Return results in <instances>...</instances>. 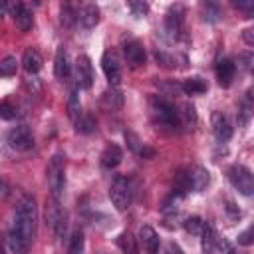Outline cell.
<instances>
[{
    "label": "cell",
    "instance_id": "obj_1",
    "mask_svg": "<svg viewBox=\"0 0 254 254\" xmlns=\"http://www.w3.org/2000/svg\"><path fill=\"white\" fill-rule=\"evenodd\" d=\"M36 222H38V208L32 196H24L14 214V224L8 234V244L14 254H26L30 244L36 236Z\"/></svg>",
    "mask_w": 254,
    "mask_h": 254
},
{
    "label": "cell",
    "instance_id": "obj_2",
    "mask_svg": "<svg viewBox=\"0 0 254 254\" xmlns=\"http://www.w3.org/2000/svg\"><path fill=\"white\" fill-rule=\"evenodd\" d=\"M46 177H48V187H50V196L62 198L64 187H65V157L62 153H56L48 167H46Z\"/></svg>",
    "mask_w": 254,
    "mask_h": 254
},
{
    "label": "cell",
    "instance_id": "obj_3",
    "mask_svg": "<svg viewBox=\"0 0 254 254\" xmlns=\"http://www.w3.org/2000/svg\"><path fill=\"white\" fill-rule=\"evenodd\" d=\"M109 198L113 202V206L117 210H127L131 206V200H133V189H131V183L127 177L123 175H117L113 181H111V187H109Z\"/></svg>",
    "mask_w": 254,
    "mask_h": 254
},
{
    "label": "cell",
    "instance_id": "obj_4",
    "mask_svg": "<svg viewBox=\"0 0 254 254\" xmlns=\"http://www.w3.org/2000/svg\"><path fill=\"white\" fill-rule=\"evenodd\" d=\"M44 218H46L48 228H50L56 236L62 238L64 232H65V212L62 210L58 198L50 196V198L46 200V212H44Z\"/></svg>",
    "mask_w": 254,
    "mask_h": 254
},
{
    "label": "cell",
    "instance_id": "obj_5",
    "mask_svg": "<svg viewBox=\"0 0 254 254\" xmlns=\"http://www.w3.org/2000/svg\"><path fill=\"white\" fill-rule=\"evenodd\" d=\"M226 175H228L230 185H232L240 194L250 196V194L254 192V177H252V173H250L244 165H232V167L226 171Z\"/></svg>",
    "mask_w": 254,
    "mask_h": 254
},
{
    "label": "cell",
    "instance_id": "obj_6",
    "mask_svg": "<svg viewBox=\"0 0 254 254\" xmlns=\"http://www.w3.org/2000/svg\"><path fill=\"white\" fill-rule=\"evenodd\" d=\"M151 113H153V119L157 125H163V127H177L179 125V115H177L175 107L165 99L155 97L151 101Z\"/></svg>",
    "mask_w": 254,
    "mask_h": 254
},
{
    "label": "cell",
    "instance_id": "obj_7",
    "mask_svg": "<svg viewBox=\"0 0 254 254\" xmlns=\"http://www.w3.org/2000/svg\"><path fill=\"white\" fill-rule=\"evenodd\" d=\"M101 67H103V73L107 77V81L117 87L121 83V60H119V54L115 50H105L103 56H101Z\"/></svg>",
    "mask_w": 254,
    "mask_h": 254
},
{
    "label": "cell",
    "instance_id": "obj_8",
    "mask_svg": "<svg viewBox=\"0 0 254 254\" xmlns=\"http://www.w3.org/2000/svg\"><path fill=\"white\" fill-rule=\"evenodd\" d=\"M6 141H8L10 149H14V151H28L34 147V135H32L30 127H26V125L12 127L6 135Z\"/></svg>",
    "mask_w": 254,
    "mask_h": 254
},
{
    "label": "cell",
    "instance_id": "obj_9",
    "mask_svg": "<svg viewBox=\"0 0 254 254\" xmlns=\"http://www.w3.org/2000/svg\"><path fill=\"white\" fill-rule=\"evenodd\" d=\"M183 22H185V8L175 4L169 8L167 16H165V32L169 40H179L181 32H183Z\"/></svg>",
    "mask_w": 254,
    "mask_h": 254
},
{
    "label": "cell",
    "instance_id": "obj_10",
    "mask_svg": "<svg viewBox=\"0 0 254 254\" xmlns=\"http://www.w3.org/2000/svg\"><path fill=\"white\" fill-rule=\"evenodd\" d=\"M73 69H75V83H77V87L89 89L93 85V65H91V60L85 54L77 56Z\"/></svg>",
    "mask_w": 254,
    "mask_h": 254
},
{
    "label": "cell",
    "instance_id": "obj_11",
    "mask_svg": "<svg viewBox=\"0 0 254 254\" xmlns=\"http://www.w3.org/2000/svg\"><path fill=\"white\" fill-rule=\"evenodd\" d=\"M210 123H212V133L220 143H224V141H228L232 137V133H234L232 123L222 111H214L212 117H210Z\"/></svg>",
    "mask_w": 254,
    "mask_h": 254
},
{
    "label": "cell",
    "instance_id": "obj_12",
    "mask_svg": "<svg viewBox=\"0 0 254 254\" xmlns=\"http://www.w3.org/2000/svg\"><path fill=\"white\" fill-rule=\"evenodd\" d=\"M123 56L129 67H139L145 64V48L139 40H127L123 46Z\"/></svg>",
    "mask_w": 254,
    "mask_h": 254
},
{
    "label": "cell",
    "instance_id": "obj_13",
    "mask_svg": "<svg viewBox=\"0 0 254 254\" xmlns=\"http://www.w3.org/2000/svg\"><path fill=\"white\" fill-rule=\"evenodd\" d=\"M187 175H189V187L194 192H202L210 183V173L200 165H194V167L187 169Z\"/></svg>",
    "mask_w": 254,
    "mask_h": 254
},
{
    "label": "cell",
    "instance_id": "obj_14",
    "mask_svg": "<svg viewBox=\"0 0 254 254\" xmlns=\"http://www.w3.org/2000/svg\"><path fill=\"white\" fill-rule=\"evenodd\" d=\"M139 242H141L145 254H157L159 252L161 242H159V234L155 232L153 226H149V224L141 226V230H139Z\"/></svg>",
    "mask_w": 254,
    "mask_h": 254
},
{
    "label": "cell",
    "instance_id": "obj_15",
    "mask_svg": "<svg viewBox=\"0 0 254 254\" xmlns=\"http://www.w3.org/2000/svg\"><path fill=\"white\" fill-rule=\"evenodd\" d=\"M69 71H71L69 54H67V50H65L64 46H60V48L56 50V60H54V73H56V77H60V79H65V77L69 75Z\"/></svg>",
    "mask_w": 254,
    "mask_h": 254
},
{
    "label": "cell",
    "instance_id": "obj_16",
    "mask_svg": "<svg viewBox=\"0 0 254 254\" xmlns=\"http://www.w3.org/2000/svg\"><path fill=\"white\" fill-rule=\"evenodd\" d=\"M234 73H236V64H234L232 60L224 58V60H220V62L216 64V79H218V83H220L222 87H228V85L232 83Z\"/></svg>",
    "mask_w": 254,
    "mask_h": 254
},
{
    "label": "cell",
    "instance_id": "obj_17",
    "mask_svg": "<svg viewBox=\"0 0 254 254\" xmlns=\"http://www.w3.org/2000/svg\"><path fill=\"white\" fill-rule=\"evenodd\" d=\"M77 22H79V26H81L83 30L95 28L97 22H99V8H97L95 4H85V6L79 10V14H77Z\"/></svg>",
    "mask_w": 254,
    "mask_h": 254
},
{
    "label": "cell",
    "instance_id": "obj_18",
    "mask_svg": "<svg viewBox=\"0 0 254 254\" xmlns=\"http://www.w3.org/2000/svg\"><path fill=\"white\" fill-rule=\"evenodd\" d=\"M121 157H123V153H121L119 145L111 143V145H107L105 151L101 153V167L107 169V171H111V169H115V167L121 163Z\"/></svg>",
    "mask_w": 254,
    "mask_h": 254
},
{
    "label": "cell",
    "instance_id": "obj_19",
    "mask_svg": "<svg viewBox=\"0 0 254 254\" xmlns=\"http://www.w3.org/2000/svg\"><path fill=\"white\" fill-rule=\"evenodd\" d=\"M198 236H200V244H202L204 254H210V252L216 248V240H218V234H216L214 226H212L210 222H204Z\"/></svg>",
    "mask_w": 254,
    "mask_h": 254
},
{
    "label": "cell",
    "instance_id": "obj_20",
    "mask_svg": "<svg viewBox=\"0 0 254 254\" xmlns=\"http://www.w3.org/2000/svg\"><path fill=\"white\" fill-rule=\"evenodd\" d=\"M181 89H183L187 95H202V93H206L208 83H206V79L194 75V77H187V79L181 83Z\"/></svg>",
    "mask_w": 254,
    "mask_h": 254
},
{
    "label": "cell",
    "instance_id": "obj_21",
    "mask_svg": "<svg viewBox=\"0 0 254 254\" xmlns=\"http://www.w3.org/2000/svg\"><path fill=\"white\" fill-rule=\"evenodd\" d=\"M22 65H24V69L28 71V73H38L40 71V67H42V56L36 52V50H32V48H28L26 52H24V56H22Z\"/></svg>",
    "mask_w": 254,
    "mask_h": 254
},
{
    "label": "cell",
    "instance_id": "obj_22",
    "mask_svg": "<svg viewBox=\"0 0 254 254\" xmlns=\"http://www.w3.org/2000/svg\"><path fill=\"white\" fill-rule=\"evenodd\" d=\"M117 246L121 248L123 254H139V248H137V240L133 238L131 232L123 230L119 236H117Z\"/></svg>",
    "mask_w": 254,
    "mask_h": 254
},
{
    "label": "cell",
    "instance_id": "obj_23",
    "mask_svg": "<svg viewBox=\"0 0 254 254\" xmlns=\"http://www.w3.org/2000/svg\"><path fill=\"white\" fill-rule=\"evenodd\" d=\"M73 125H75V131L81 133V135H87V133H93L95 131V119L89 113H81L73 121Z\"/></svg>",
    "mask_w": 254,
    "mask_h": 254
},
{
    "label": "cell",
    "instance_id": "obj_24",
    "mask_svg": "<svg viewBox=\"0 0 254 254\" xmlns=\"http://www.w3.org/2000/svg\"><path fill=\"white\" fill-rule=\"evenodd\" d=\"M67 113L71 117V121H75L83 111H81V103H79V93H77V87H73L69 91V97H67Z\"/></svg>",
    "mask_w": 254,
    "mask_h": 254
},
{
    "label": "cell",
    "instance_id": "obj_25",
    "mask_svg": "<svg viewBox=\"0 0 254 254\" xmlns=\"http://www.w3.org/2000/svg\"><path fill=\"white\" fill-rule=\"evenodd\" d=\"M220 18H222V12H220L218 4H214V2H206V4H202V20H204V22H208V24H216Z\"/></svg>",
    "mask_w": 254,
    "mask_h": 254
},
{
    "label": "cell",
    "instance_id": "obj_26",
    "mask_svg": "<svg viewBox=\"0 0 254 254\" xmlns=\"http://www.w3.org/2000/svg\"><path fill=\"white\" fill-rule=\"evenodd\" d=\"M14 22H16V28H18L20 32H28V30L32 28V22H34V20H32V12L24 6V8L14 16Z\"/></svg>",
    "mask_w": 254,
    "mask_h": 254
},
{
    "label": "cell",
    "instance_id": "obj_27",
    "mask_svg": "<svg viewBox=\"0 0 254 254\" xmlns=\"http://www.w3.org/2000/svg\"><path fill=\"white\" fill-rule=\"evenodd\" d=\"M103 105L105 107H109V109H117V107H121L123 105V95L117 91V89H109V91H105L103 93Z\"/></svg>",
    "mask_w": 254,
    "mask_h": 254
},
{
    "label": "cell",
    "instance_id": "obj_28",
    "mask_svg": "<svg viewBox=\"0 0 254 254\" xmlns=\"http://www.w3.org/2000/svg\"><path fill=\"white\" fill-rule=\"evenodd\" d=\"M16 69H18L16 58L6 56V58L0 62V77H12V75H16Z\"/></svg>",
    "mask_w": 254,
    "mask_h": 254
},
{
    "label": "cell",
    "instance_id": "obj_29",
    "mask_svg": "<svg viewBox=\"0 0 254 254\" xmlns=\"http://www.w3.org/2000/svg\"><path fill=\"white\" fill-rule=\"evenodd\" d=\"M65 254H83V234H81V230H75L71 234Z\"/></svg>",
    "mask_w": 254,
    "mask_h": 254
},
{
    "label": "cell",
    "instance_id": "obj_30",
    "mask_svg": "<svg viewBox=\"0 0 254 254\" xmlns=\"http://www.w3.org/2000/svg\"><path fill=\"white\" fill-rule=\"evenodd\" d=\"M60 20H62V24L65 26V28H71L73 26V22L77 20V12L69 6V4H62V10H60Z\"/></svg>",
    "mask_w": 254,
    "mask_h": 254
},
{
    "label": "cell",
    "instance_id": "obj_31",
    "mask_svg": "<svg viewBox=\"0 0 254 254\" xmlns=\"http://www.w3.org/2000/svg\"><path fill=\"white\" fill-rule=\"evenodd\" d=\"M202 224H204V220H202L200 216H189V218L185 220V230H187L189 234H192V236H198L200 230H202Z\"/></svg>",
    "mask_w": 254,
    "mask_h": 254
},
{
    "label": "cell",
    "instance_id": "obj_32",
    "mask_svg": "<svg viewBox=\"0 0 254 254\" xmlns=\"http://www.w3.org/2000/svg\"><path fill=\"white\" fill-rule=\"evenodd\" d=\"M127 8H129L131 14L137 16V18H143V16H147V12H149V4L143 2V0H129V2H127Z\"/></svg>",
    "mask_w": 254,
    "mask_h": 254
},
{
    "label": "cell",
    "instance_id": "obj_33",
    "mask_svg": "<svg viewBox=\"0 0 254 254\" xmlns=\"http://www.w3.org/2000/svg\"><path fill=\"white\" fill-rule=\"evenodd\" d=\"M16 115H18V107L12 101H2L0 103V117L2 119L12 121V119H16Z\"/></svg>",
    "mask_w": 254,
    "mask_h": 254
},
{
    "label": "cell",
    "instance_id": "obj_34",
    "mask_svg": "<svg viewBox=\"0 0 254 254\" xmlns=\"http://www.w3.org/2000/svg\"><path fill=\"white\" fill-rule=\"evenodd\" d=\"M183 125L185 127H194L196 125V113H194V107L190 103L183 105Z\"/></svg>",
    "mask_w": 254,
    "mask_h": 254
},
{
    "label": "cell",
    "instance_id": "obj_35",
    "mask_svg": "<svg viewBox=\"0 0 254 254\" xmlns=\"http://www.w3.org/2000/svg\"><path fill=\"white\" fill-rule=\"evenodd\" d=\"M238 244H242V246H250L252 244V228H246L244 232L238 234Z\"/></svg>",
    "mask_w": 254,
    "mask_h": 254
},
{
    "label": "cell",
    "instance_id": "obj_36",
    "mask_svg": "<svg viewBox=\"0 0 254 254\" xmlns=\"http://www.w3.org/2000/svg\"><path fill=\"white\" fill-rule=\"evenodd\" d=\"M232 6L238 8V10H244V12L248 14V18H250V14L254 12V4H252V2H240V0H238V2H232Z\"/></svg>",
    "mask_w": 254,
    "mask_h": 254
},
{
    "label": "cell",
    "instance_id": "obj_37",
    "mask_svg": "<svg viewBox=\"0 0 254 254\" xmlns=\"http://www.w3.org/2000/svg\"><path fill=\"white\" fill-rule=\"evenodd\" d=\"M155 58H157V62H159V64H163L165 67H173V60H171L167 54H163V52H157V54H155Z\"/></svg>",
    "mask_w": 254,
    "mask_h": 254
},
{
    "label": "cell",
    "instance_id": "obj_38",
    "mask_svg": "<svg viewBox=\"0 0 254 254\" xmlns=\"http://www.w3.org/2000/svg\"><path fill=\"white\" fill-rule=\"evenodd\" d=\"M242 38H244V42H246L248 46H254V30H252V28H246V30L242 32Z\"/></svg>",
    "mask_w": 254,
    "mask_h": 254
},
{
    "label": "cell",
    "instance_id": "obj_39",
    "mask_svg": "<svg viewBox=\"0 0 254 254\" xmlns=\"http://www.w3.org/2000/svg\"><path fill=\"white\" fill-rule=\"evenodd\" d=\"M240 60H242V67L244 69H250L252 67V54H242Z\"/></svg>",
    "mask_w": 254,
    "mask_h": 254
},
{
    "label": "cell",
    "instance_id": "obj_40",
    "mask_svg": "<svg viewBox=\"0 0 254 254\" xmlns=\"http://www.w3.org/2000/svg\"><path fill=\"white\" fill-rule=\"evenodd\" d=\"M8 190H10V187H8V183H6V181H4L2 177H0V200L8 196Z\"/></svg>",
    "mask_w": 254,
    "mask_h": 254
},
{
    "label": "cell",
    "instance_id": "obj_41",
    "mask_svg": "<svg viewBox=\"0 0 254 254\" xmlns=\"http://www.w3.org/2000/svg\"><path fill=\"white\" fill-rule=\"evenodd\" d=\"M226 212H228L232 218H240V210H238V208H236L232 202H228V206H226Z\"/></svg>",
    "mask_w": 254,
    "mask_h": 254
},
{
    "label": "cell",
    "instance_id": "obj_42",
    "mask_svg": "<svg viewBox=\"0 0 254 254\" xmlns=\"http://www.w3.org/2000/svg\"><path fill=\"white\" fill-rule=\"evenodd\" d=\"M167 254H185L175 242H169V246H167Z\"/></svg>",
    "mask_w": 254,
    "mask_h": 254
},
{
    "label": "cell",
    "instance_id": "obj_43",
    "mask_svg": "<svg viewBox=\"0 0 254 254\" xmlns=\"http://www.w3.org/2000/svg\"><path fill=\"white\" fill-rule=\"evenodd\" d=\"M4 12H6V4H4V2H0V16H2Z\"/></svg>",
    "mask_w": 254,
    "mask_h": 254
},
{
    "label": "cell",
    "instance_id": "obj_44",
    "mask_svg": "<svg viewBox=\"0 0 254 254\" xmlns=\"http://www.w3.org/2000/svg\"><path fill=\"white\" fill-rule=\"evenodd\" d=\"M0 254H2V244H0Z\"/></svg>",
    "mask_w": 254,
    "mask_h": 254
}]
</instances>
